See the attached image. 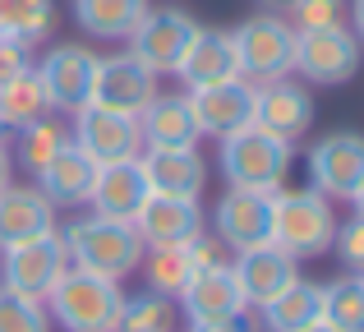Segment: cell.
Returning a JSON list of instances; mask_svg holds the SVG:
<instances>
[{
  "instance_id": "1",
  "label": "cell",
  "mask_w": 364,
  "mask_h": 332,
  "mask_svg": "<svg viewBox=\"0 0 364 332\" xmlns=\"http://www.w3.org/2000/svg\"><path fill=\"white\" fill-rule=\"evenodd\" d=\"M65 254H70V268L97 272V277H129L143 263V240L134 231V222H111V217H74L60 231Z\"/></svg>"
},
{
  "instance_id": "2",
  "label": "cell",
  "mask_w": 364,
  "mask_h": 332,
  "mask_svg": "<svg viewBox=\"0 0 364 332\" xmlns=\"http://www.w3.org/2000/svg\"><path fill=\"white\" fill-rule=\"evenodd\" d=\"M222 153H217V166H222L226 185L231 189H258V194H277L286 185L295 166V144L267 134L263 125H245L235 134L217 139Z\"/></svg>"
},
{
  "instance_id": "3",
  "label": "cell",
  "mask_w": 364,
  "mask_h": 332,
  "mask_svg": "<svg viewBox=\"0 0 364 332\" xmlns=\"http://www.w3.org/2000/svg\"><path fill=\"white\" fill-rule=\"evenodd\" d=\"M42 305L51 314V323H60L65 332H116L124 291L111 277H97V272H83V268H65L60 282L46 291Z\"/></svg>"
},
{
  "instance_id": "4",
  "label": "cell",
  "mask_w": 364,
  "mask_h": 332,
  "mask_svg": "<svg viewBox=\"0 0 364 332\" xmlns=\"http://www.w3.org/2000/svg\"><path fill=\"white\" fill-rule=\"evenodd\" d=\"M337 235V213L332 198H323L318 189H277L272 194V245L282 254L300 259H318L332 250Z\"/></svg>"
},
{
  "instance_id": "5",
  "label": "cell",
  "mask_w": 364,
  "mask_h": 332,
  "mask_svg": "<svg viewBox=\"0 0 364 332\" xmlns=\"http://www.w3.org/2000/svg\"><path fill=\"white\" fill-rule=\"evenodd\" d=\"M231 46H235V65L240 79L249 83H267V79H286L295 65V28L282 14H254L240 28H231Z\"/></svg>"
},
{
  "instance_id": "6",
  "label": "cell",
  "mask_w": 364,
  "mask_h": 332,
  "mask_svg": "<svg viewBox=\"0 0 364 332\" xmlns=\"http://www.w3.org/2000/svg\"><path fill=\"white\" fill-rule=\"evenodd\" d=\"M360 65H364V46L346 23L295 33V65L291 70L300 74V79L323 83V88H337V83L355 79Z\"/></svg>"
},
{
  "instance_id": "7",
  "label": "cell",
  "mask_w": 364,
  "mask_h": 332,
  "mask_svg": "<svg viewBox=\"0 0 364 332\" xmlns=\"http://www.w3.org/2000/svg\"><path fill=\"white\" fill-rule=\"evenodd\" d=\"M65 268H70V254H65L60 231L37 235V240L14 245V250H0V287L28 300H46V291L60 282Z\"/></svg>"
},
{
  "instance_id": "8",
  "label": "cell",
  "mask_w": 364,
  "mask_h": 332,
  "mask_svg": "<svg viewBox=\"0 0 364 332\" xmlns=\"http://www.w3.org/2000/svg\"><path fill=\"white\" fill-rule=\"evenodd\" d=\"M198 23L185 14V9H148V14L139 18V28H134L124 42H129V55L134 60H143L152 74H176L180 60H185L189 42H194Z\"/></svg>"
},
{
  "instance_id": "9",
  "label": "cell",
  "mask_w": 364,
  "mask_h": 332,
  "mask_svg": "<svg viewBox=\"0 0 364 332\" xmlns=\"http://www.w3.org/2000/svg\"><path fill=\"white\" fill-rule=\"evenodd\" d=\"M309 171V189H318L323 198H350L364 180V134L355 129H332L304 157Z\"/></svg>"
},
{
  "instance_id": "10",
  "label": "cell",
  "mask_w": 364,
  "mask_h": 332,
  "mask_svg": "<svg viewBox=\"0 0 364 332\" xmlns=\"http://www.w3.org/2000/svg\"><path fill=\"white\" fill-rule=\"evenodd\" d=\"M33 70L42 79V92L51 102V111H60V116H74V111H83L92 102L97 55L88 46H51Z\"/></svg>"
},
{
  "instance_id": "11",
  "label": "cell",
  "mask_w": 364,
  "mask_h": 332,
  "mask_svg": "<svg viewBox=\"0 0 364 332\" xmlns=\"http://www.w3.org/2000/svg\"><path fill=\"white\" fill-rule=\"evenodd\" d=\"M213 226L217 240L226 250L245 254L258 245H272V194H258V189H226L213 208Z\"/></svg>"
},
{
  "instance_id": "12",
  "label": "cell",
  "mask_w": 364,
  "mask_h": 332,
  "mask_svg": "<svg viewBox=\"0 0 364 332\" xmlns=\"http://www.w3.org/2000/svg\"><path fill=\"white\" fill-rule=\"evenodd\" d=\"M189 111L198 120V139H226L254 125V83L235 74L208 88H189Z\"/></svg>"
},
{
  "instance_id": "13",
  "label": "cell",
  "mask_w": 364,
  "mask_h": 332,
  "mask_svg": "<svg viewBox=\"0 0 364 332\" xmlns=\"http://www.w3.org/2000/svg\"><path fill=\"white\" fill-rule=\"evenodd\" d=\"M157 97V74L129 51L120 55H97V79H92V107H107L116 116H139Z\"/></svg>"
},
{
  "instance_id": "14",
  "label": "cell",
  "mask_w": 364,
  "mask_h": 332,
  "mask_svg": "<svg viewBox=\"0 0 364 332\" xmlns=\"http://www.w3.org/2000/svg\"><path fill=\"white\" fill-rule=\"evenodd\" d=\"M143 250H176L203 235V203L198 198H176V194H148L134 217Z\"/></svg>"
},
{
  "instance_id": "15",
  "label": "cell",
  "mask_w": 364,
  "mask_h": 332,
  "mask_svg": "<svg viewBox=\"0 0 364 332\" xmlns=\"http://www.w3.org/2000/svg\"><path fill=\"white\" fill-rule=\"evenodd\" d=\"M70 139H74V144H79L97 166L124 162V157H139V153H143L139 120H134V116H116V111H107V107H92V102H88L83 111H74Z\"/></svg>"
},
{
  "instance_id": "16",
  "label": "cell",
  "mask_w": 364,
  "mask_h": 332,
  "mask_svg": "<svg viewBox=\"0 0 364 332\" xmlns=\"http://www.w3.org/2000/svg\"><path fill=\"white\" fill-rule=\"evenodd\" d=\"M180 309H185L189 328L194 323H222V318H240L249 314L245 296H240V282H235L231 263H213V268H194V277L185 282L180 291Z\"/></svg>"
},
{
  "instance_id": "17",
  "label": "cell",
  "mask_w": 364,
  "mask_h": 332,
  "mask_svg": "<svg viewBox=\"0 0 364 332\" xmlns=\"http://www.w3.org/2000/svg\"><path fill=\"white\" fill-rule=\"evenodd\" d=\"M254 125H263L267 134L295 144V139L309 134V125H314V92L295 79L254 83Z\"/></svg>"
},
{
  "instance_id": "18",
  "label": "cell",
  "mask_w": 364,
  "mask_h": 332,
  "mask_svg": "<svg viewBox=\"0 0 364 332\" xmlns=\"http://www.w3.org/2000/svg\"><path fill=\"white\" fill-rule=\"evenodd\" d=\"M231 272L240 282V296L249 309H263L272 296H282L295 277H300V263L291 254H282L277 245H258V250H245L231 259Z\"/></svg>"
},
{
  "instance_id": "19",
  "label": "cell",
  "mask_w": 364,
  "mask_h": 332,
  "mask_svg": "<svg viewBox=\"0 0 364 332\" xmlns=\"http://www.w3.org/2000/svg\"><path fill=\"white\" fill-rule=\"evenodd\" d=\"M33 185L46 194V203H51L55 213H60V208H83L92 198V185H97V162L70 139V144L33 176Z\"/></svg>"
},
{
  "instance_id": "20",
  "label": "cell",
  "mask_w": 364,
  "mask_h": 332,
  "mask_svg": "<svg viewBox=\"0 0 364 332\" xmlns=\"http://www.w3.org/2000/svg\"><path fill=\"white\" fill-rule=\"evenodd\" d=\"M51 231H60V226H55V208L46 203V194L37 185L9 180L0 189V250H14V245H28Z\"/></svg>"
},
{
  "instance_id": "21",
  "label": "cell",
  "mask_w": 364,
  "mask_h": 332,
  "mask_svg": "<svg viewBox=\"0 0 364 332\" xmlns=\"http://www.w3.org/2000/svg\"><path fill=\"white\" fill-rule=\"evenodd\" d=\"M139 166L148 176L152 194H176V198H198L208 185V162L198 148H143Z\"/></svg>"
},
{
  "instance_id": "22",
  "label": "cell",
  "mask_w": 364,
  "mask_h": 332,
  "mask_svg": "<svg viewBox=\"0 0 364 332\" xmlns=\"http://www.w3.org/2000/svg\"><path fill=\"white\" fill-rule=\"evenodd\" d=\"M148 176H143L139 157H124V162H107L97 166V185H92V213L97 217H111V222H134L148 198Z\"/></svg>"
},
{
  "instance_id": "23",
  "label": "cell",
  "mask_w": 364,
  "mask_h": 332,
  "mask_svg": "<svg viewBox=\"0 0 364 332\" xmlns=\"http://www.w3.org/2000/svg\"><path fill=\"white\" fill-rule=\"evenodd\" d=\"M143 148H198V120L189 111V92H157L139 111Z\"/></svg>"
},
{
  "instance_id": "24",
  "label": "cell",
  "mask_w": 364,
  "mask_h": 332,
  "mask_svg": "<svg viewBox=\"0 0 364 332\" xmlns=\"http://www.w3.org/2000/svg\"><path fill=\"white\" fill-rule=\"evenodd\" d=\"M240 65H235V46H231V33L222 28H198L194 42H189L185 60H180L176 79L189 88H208V83H222V79H235Z\"/></svg>"
},
{
  "instance_id": "25",
  "label": "cell",
  "mask_w": 364,
  "mask_h": 332,
  "mask_svg": "<svg viewBox=\"0 0 364 332\" xmlns=\"http://www.w3.org/2000/svg\"><path fill=\"white\" fill-rule=\"evenodd\" d=\"M148 9V0H74V23L102 42H124Z\"/></svg>"
},
{
  "instance_id": "26",
  "label": "cell",
  "mask_w": 364,
  "mask_h": 332,
  "mask_svg": "<svg viewBox=\"0 0 364 332\" xmlns=\"http://www.w3.org/2000/svg\"><path fill=\"white\" fill-rule=\"evenodd\" d=\"M318 318H323V287L318 282H304V277H295L282 296H272L263 305L267 332H300V328L318 323Z\"/></svg>"
},
{
  "instance_id": "27",
  "label": "cell",
  "mask_w": 364,
  "mask_h": 332,
  "mask_svg": "<svg viewBox=\"0 0 364 332\" xmlns=\"http://www.w3.org/2000/svg\"><path fill=\"white\" fill-rule=\"evenodd\" d=\"M42 116H51V102H46L42 79H37L33 65H28V70H18L14 79L0 83V125H5L9 134L28 129L33 120H42Z\"/></svg>"
},
{
  "instance_id": "28",
  "label": "cell",
  "mask_w": 364,
  "mask_h": 332,
  "mask_svg": "<svg viewBox=\"0 0 364 332\" xmlns=\"http://www.w3.org/2000/svg\"><path fill=\"white\" fill-rule=\"evenodd\" d=\"M51 23H55V0H0V37L28 46V51L46 42Z\"/></svg>"
},
{
  "instance_id": "29",
  "label": "cell",
  "mask_w": 364,
  "mask_h": 332,
  "mask_svg": "<svg viewBox=\"0 0 364 332\" xmlns=\"http://www.w3.org/2000/svg\"><path fill=\"white\" fill-rule=\"evenodd\" d=\"M323 323L337 332H364V282L337 277L323 287Z\"/></svg>"
},
{
  "instance_id": "30",
  "label": "cell",
  "mask_w": 364,
  "mask_h": 332,
  "mask_svg": "<svg viewBox=\"0 0 364 332\" xmlns=\"http://www.w3.org/2000/svg\"><path fill=\"white\" fill-rule=\"evenodd\" d=\"M143 277H148V291H157V296L176 300L180 291H185V282L194 277V263H189L185 245H176V250H143Z\"/></svg>"
},
{
  "instance_id": "31",
  "label": "cell",
  "mask_w": 364,
  "mask_h": 332,
  "mask_svg": "<svg viewBox=\"0 0 364 332\" xmlns=\"http://www.w3.org/2000/svg\"><path fill=\"white\" fill-rule=\"evenodd\" d=\"M65 144H70V129H65L55 116L33 120L28 129H18V166H23L28 176H37V171L51 162V157L60 153Z\"/></svg>"
},
{
  "instance_id": "32",
  "label": "cell",
  "mask_w": 364,
  "mask_h": 332,
  "mask_svg": "<svg viewBox=\"0 0 364 332\" xmlns=\"http://www.w3.org/2000/svg\"><path fill=\"white\" fill-rule=\"evenodd\" d=\"M171 328H176V305L166 296H157V291L124 296L116 332H171Z\"/></svg>"
},
{
  "instance_id": "33",
  "label": "cell",
  "mask_w": 364,
  "mask_h": 332,
  "mask_svg": "<svg viewBox=\"0 0 364 332\" xmlns=\"http://www.w3.org/2000/svg\"><path fill=\"white\" fill-rule=\"evenodd\" d=\"M0 332H51V314L42 300L14 296L0 287Z\"/></svg>"
},
{
  "instance_id": "34",
  "label": "cell",
  "mask_w": 364,
  "mask_h": 332,
  "mask_svg": "<svg viewBox=\"0 0 364 332\" xmlns=\"http://www.w3.org/2000/svg\"><path fill=\"white\" fill-rule=\"evenodd\" d=\"M286 23L295 33H309V28H337L346 23V0H295L286 9Z\"/></svg>"
},
{
  "instance_id": "35",
  "label": "cell",
  "mask_w": 364,
  "mask_h": 332,
  "mask_svg": "<svg viewBox=\"0 0 364 332\" xmlns=\"http://www.w3.org/2000/svg\"><path fill=\"white\" fill-rule=\"evenodd\" d=\"M332 250L346 263L350 272H364V217H350V222H337V235H332Z\"/></svg>"
},
{
  "instance_id": "36",
  "label": "cell",
  "mask_w": 364,
  "mask_h": 332,
  "mask_svg": "<svg viewBox=\"0 0 364 332\" xmlns=\"http://www.w3.org/2000/svg\"><path fill=\"white\" fill-rule=\"evenodd\" d=\"M28 65H33L28 46H18V42H9V37H0V83L14 79L18 70H28Z\"/></svg>"
},
{
  "instance_id": "37",
  "label": "cell",
  "mask_w": 364,
  "mask_h": 332,
  "mask_svg": "<svg viewBox=\"0 0 364 332\" xmlns=\"http://www.w3.org/2000/svg\"><path fill=\"white\" fill-rule=\"evenodd\" d=\"M189 332H258V328L249 323V314H240V318H222V323H194Z\"/></svg>"
},
{
  "instance_id": "38",
  "label": "cell",
  "mask_w": 364,
  "mask_h": 332,
  "mask_svg": "<svg viewBox=\"0 0 364 332\" xmlns=\"http://www.w3.org/2000/svg\"><path fill=\"white\" fill-rule=\"evenodd\" d=\"M346 28L360 37V46H364V0H350V23Z\"/></svg>"
},
{
  "instance_id": "39",
  "label": "cell",
  "mask_w": 364,
  "mask_h": 332,
  "mask_svg": "<svg viewBox=\"0 0 364 332\" xmlns=\"http://www.w3.org/2000/svg\"><path fill=\"white\" fill-rule=\"evenodd\" d=\"M9 171H14V157H9V148L0 144V189L9 185Z\"/></svg>"
},
{
  "instance_id": "40",
  "label": "cell",
  "mask_w": 364,
  "mask_h": 332,
  "mask_svg": "<svg viewBox=\"0 0 364 332\" xmlns=\"http://www.w3.org/2000/svg\"><path fill=\"white\" fill-rule=\"evenodd\" d=\"M350 203H355V217H364V180H360L355 194H350Z\"/></svg>"
},
{
  "instance_id": "41",
  "label": "cell",
  "mask_w": 364,
  "mask_h": 332,
  "mask_svg": "<svg viewBox=\"0 0 364 332\" xmlns=\"http://www.w3.org/2000/svg\"><path fill=\"white\" fill-rule=\"evenodd\" d=\"M258 5H267V9H282V14H286V9H291L295 0H258Z\"/></svg>"
},
{
  "instance_id": "42",
  "label": "cell",
  "mask_w": 364,
  "mask_h": 332,
  "mask_svg": "<svg viewBox=\"0 0 364 332\" xmlns=\"http://www.w3.org/2000/svg\"><path fill=\"white\" fill-rule=\"evenodd\" d=\"M300 332H337V328H328V323L318 318V323H309V328H300Z\"/></svg>"
},
{
  "instance_id": "43",
  "label": "cell",
  "mask_w": 364,
  "mask_h": 332,
  "mask_svg": "<svg viewBox=\"0 0 364 332\" xmlns=\"http://www.w3.org/2000/svg\"><path fill=\"white\" fill-rule=\"evenodd\" d=\"M5 139H9V129H5V125H0V144H5Z\"/></svg>"
},
{
  "instance_id": "44",
  "label": "cell",
  "mask_w": 364,
  "mask_h": 332,
  "mask_svg": "<svg viewBox=\"0 0 364 332\" xmlns=\"http://www.w3.org/2000/svg\"><path fill=\"white\" fill-rule=\"evenodd\" d=\"M355 277H360V282H364V272H355Z\"/></svg>"
}]
</instances>
